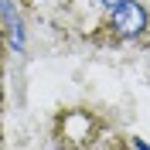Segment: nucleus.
<instances>
[{
	"mask_svg": "<svg viewBox=\"0 0 150 150\" xmlns=\"http://www.w3.org/2000/svg\"><path fill=\"white\" fill-rule=\"evenodd\" d=\"M112 28L123 38H137L147 28V10L140 4H133V0H123L120 7H112Z\"/></svg>",
	"mask_w": 150,
	"mask_h": 150,
	"instance_id": "nucleus-1",
	"label": "nucleus"
},
{
	"mask_svg": "<svg viewBox=\"0 0 150 150\" xmlns=\"http://www.w3.org/2000/svg\"><path fill=\"white\" fill-rule=\"evenodd\" d=\"M103 4H106V7H120L123 0H103Z\"/></svg>",
	"mask_w": 150,
	"mask_h": 150,
	"instance_id": "nucleus-2",
	"label": "nucleus"
}]
</instances>
